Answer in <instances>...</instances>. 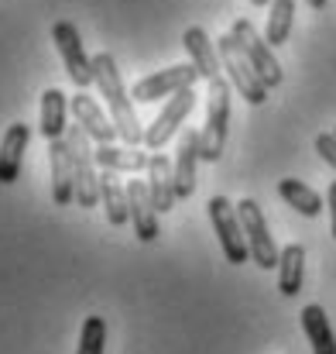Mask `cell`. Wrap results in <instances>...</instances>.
Listing matches in <instances>:
<instances>
[{
	"instance_id": "obj_1",
	"label": "cell",
	"mask_w": 336,
	"mask_h": 354,
	"mask_svg": "<svg viewBox=\"0 0 336 354\" xmlns=\"http://www.w3.org/2000/svg\"><path fill=\"white\" fill-rule=\"evenodd\" d=\"M93 80H97L100 97H103L107 107H110V120H113V127H117V134H120V141L130 145V148L141 145V141H144V127H141V120H137V111H134V104H130V93H127V86H123V76H120L117 59H113L110 52L93 55Z\"/></svg>"
},
{
	"instance_id": "obj_2",
	"label": "cell",
	"mask_w": 336,
	"mask_h": 354,
	"mask_svg": "<svg viewBox=\"0 0 336 354\" xmlns=\"http://www.w3.org/2000/svg\"><path fill=\"white\" fill-rule=\"evenodd\" d=\"M226 127H230V83L224 76L210 80V100H206V124L199 131V148L203 162H220L226 145Z\"/></svg>"
},
{
	"instance_id": "obj_3",
	"label": "cell",
	"mask_w": 336,
	"mask_h": 354,
	"mask_svg": "<svg viewBox=\"0 0 336 354\" xmlns=\"http://www.w3.org/2000/svg\"><path fill=\"white\" fill-rule=\"evenodd\" d=\"M217 52H220V62H224L230 86H233L250 107H261V104L268 100V86L261 83V76H257L254 66L247 62V55H244V48L237 45V38H233V35H220V38H217Z\"/></svg>"
},
{
	"instance_id": "obj_4",
	"label": "cell",
	"mask_w": 336,
	"mask_h": 354,
	"mask_svg": "<svg viewBox=\"0 0 336 354\" xmlns=\"http://www.w3.org/2000/svg\"><path fill=\"white\" fill-rule=\"evenodd\" d=\"M66 141H69L72 169H76V207L90 210L100 203V176H97V155L90 148V134L79 124H69Z\"/></svg>"
},
{
	"instance_id": "obj_5",
	"label": "cell",
	"mask_w": 336,
	"mask_h": 354,
	"mask_svg": "<svg viewBox=\"0 0 336 354\" xmlns=\"http://www.w3.org/2000/svg\"><path fill=\"white\" fill-rule=\"evenodd\" d=\"M237 217H240V224H244V234H247V248H250V261L257 265V268H264V272H271V268H278V258H281V251H278V244H275V237L268 231V221H264V214H261V207H257V200H240L237 203Z\"/></svg>"
},
{
	"instance_id": "obj_6",
	"label": "cell",
	"mask_w": 336,
	"mask_h": 354,
	"mask_svg": "<svg viewBox=\"0 0 336 354\" xmlns=\"http://www.w3.org/2000/svg\"><path fill=\"white\" fill-rule=\"evenodd\" d=\"M230 35L237 38V45L244 48V55H247V62L254 66V73L261 76V83L268 86V90H275L278 83H281V66H278V59H275V52H271V45L257 35V28L247 21V17H237L233 21V28H230Z\"/></svg>"
},
{
	"instance_id": "obj_7",
	"label": "cell",
	"mask_w": 336,
	"mask_h": 354,
	"mask_svg": "<svg viewBox=\"0 0 336 354\" xmlns=\"http://www.w3.org/2000/svg\"><path fill=\"white\" fill-rule=\"evenodd\" d=\"M210 210V221H213V231L220 237V248H224L226 261L230 265H244L250 258V248H247V234H244V224L237 217V207L226 200V196H213L206 203Z\"/></svg>"
},
{
	"instance_id": "obj_8",
	"label": "cell",
	"mask_w": 336,
	"mask_h": 354,
	"mask_svg": "<svg viewBox=\"0 0 336 354\" xmlns=\"http://www.w3.org/2000/svg\"><path fill=\"white\" fill-rule=\"evenodd\" d=\"M52 41H55L59 55H62V66H66L69 80H72L79 90L93 86V83H97V80H93V59H90L86 48H83L79 28H76L72 21H55V28H52Z\"/></svg>"
},
{
	"instance_id": "obj_9",
	"label": "cell",
	"mask_w": 336,
	"mask_h": 354,
	"mask_svg": "<svg viewBox=\"0 0 336 354\" xmlns=\"http://www.w3.org/2000/svg\"><path fill=\"white\" fill-rule=\"evenodd\" d=\"M192 107H196V86L179 90L175 97H168V104L161 107V114L144 127V145H148L151 151H161V148L179 134V127L192 114Z\"/></svg>"
},
{
	"instance_id": "obj_10",
	"label": "cell",
	"mask_w": 336,
	"mask_h": 354,
	"mask_svg": "<svg viewBox=\"0 0 336 354\" xmlns=\"http://www.w3.org/2000/svg\"><path fill=\"white\" fill-rule=\"evenodd\" d=\"M196 80H203V76H199V69H196L192 62L168 66V69H161V73H151V76L137 80V83H134V90H130V97H134V100H141V104H151V100L175 97L179 90L196 86Z\"/></svg>"
},
{
	"instance_id": "obj_11",
	"label": "cell",
	"mask_w": 336,
	"mask_h": 354,
	"mask_svg": "<svg viewBox=\"0 0 336 354\" xmlns=\"http://www.w3.org/2000/svg\"><path fill=\"white\" fill-rule=\"evenodd\" d=\"M48 172H52V200L55 207H69L76 200V169H72V151L69 141H48Z\"/></svg>"
},
{
	"instance_id": "obj_12",
	"label": "cell",
	"mask_w": 336,
	"mask_h": 354,
	"mask_svg": "<svg viewBox=\"0 0 336 354\" xmlns=\"http://www.w3.org/2000/svg\"><path fill=\"white\" fill-rule=\"evenodd\" d=\"M203 162V148H199V131L186 127L179 134V148H175V193L179 200H189L196 193V165Z\"/></svg>"
},
{
	"instance_id": "obj_13",
	"label": "cell",
	"mask_w": 336,
	"mask_h": 354,
	"mask_svg": "<svg viewBox=\"0 0 336 354\" xmlns=\"http://www.w3.org/2000/svg\"><path fill=\"white\" fill-rule=\"evenodd\" d=\"M69 111L76 114V124L90 134V141H97V145H113L120 134H117V127H113V120L103 114V107L90 97V93H76L72 100H69Z\"/></svg>"
},
{
	"instance_id": "obj_14",
	"label": "cell",
	"mask_w": 336,
	"mask_h": 354,
	"mask_svg": "<svg viewBox=\"0 0 336 354\" xmlns=\"http://www.w3.org/2000/svg\"><path fill=\"white\" fill-rule=\"evenodd\" d=\"M127 200H130V227H134V234L141 244H151V241H158V210H155V203H151V193H148V183H137V179H130V186H127Z\"/></svg>"
},
{
	"instance_id": "obj_15",
	"label": "cell",
	"mask_w": 336,
	"mask_h": 354,
	"mask_svg": "<svg viewBox=\"0 0 336 354\" xmlns=\"http://www.w3.org/2000/svg\"><path fill=\"white\" fill-rule=\"evenodd\" d=\"M182 48L189 52V62L199 69V76H203L206 83L220 76L224 62H220V52H217V45L210 41L206 28H199V24L186 28V35H182Z\"/></svg>"
},
{
	"instance_id": "obj_16",
	"label": "cell",
	"mask_w": 336,
	"mask_h": 354,
	"mask_svg": "<svg viewBox=\"0 0 336 354\" xmlns=\"http://www.w3.org/2000/svg\"><path fill=\"white\" fill-rule=\"evenodd\" d=\"M148 193H151V203H155V210L158 214H168L172 207H175V200H179V193H175V169H172V162L161 155V151H155L151 155V162H148Z\"/></svg>"
},
{
	"instance_id": "obj_17",
	"label": "cell",
	"mask_w": 336,
	"mask_h": 354,
	"mask_svg": "<svg viewBox=\"0 0 336 354\" xmlns=\"http://www.w3.org/2000/svg\"><path fill=\"white\" fill-rule=\"evenodd\" d=\"M28 138H31V127L28 124H10L3 131V138H0V186H10L21 176Z\"/></svg>"
},
{
	"instance_id": "obj_18",
	"label": "cell",
	"mask_w": 336,
	"mask_h": 354,
	"mask_svg": "<svg viewBox=\"0 0 336 354\" xmlns=\"http://www.w3.org/2000/svg\"><path fill=\"white\" fill-rule=\"evenodd\" d=\"M93 155H97V165L107 172H148V162H151V155H144L130 145H117V141L97 145Z\"/></svg>"
},
{
	"instance_id": "obj_19",
	"label": "cell",
	"mask_w": 336,
	"mask_h": 354,
	"mask_svg": "<svg viewBox=\"0 0 336 354\" xmlns=\"http://www.w3.org/2000/svg\"><path fill=\"white\" fill-rule=\"evenodd\" d=\"M66 114H69V100H66V93L55 90V86L45 90V93H41V120H38V131H41L45 141H59V138H66V131H69Z\"/></svg>"
},
{
	"instance_id": "obj_20",
	"label": "cell",
	"mask_w": 336,
	"mask_h": 354,
	"mask_svg": "<svg viewBox=\"0 0 336 354\" xmlns=\"http://www.w3.org/2000/svg\"><path fill=\"white\" fill-rule=\"evenodd\" d=\"M302 330L313 344V354H336V334L330 327V317L319 303H309L302 310Z\"/></svg>"
},
{
	"instance_id": "obj_21",
	"label": "cell",
	"mask_w": 336,
	"mask_h": 354,
	"mask_svg": "<svg viewBox=\"0 0 336 354\" xmlns=\"http://www.w3.org/2000/svg\"><path fill=\"white\" fill-rule=\"evenodd\" d=\"M302 275H306V248L302 244H285L278 258V289L281 296H299L302 292Z\"/></svg>"
},
{
	"instance_id": "obj_22",
	"label": "cell",
	"mask_w": 336,
	"mask_h": 354,
	"mask_svg": "<svg viewBox=\"0 0 336 354\" xmlns=\"http://www.w3.org/2000/svg\"><path fill=\"white\" fill-rule=\"evenodd\" d=\"M100 203H103V214L113 227H123L130 221V200H127V186H120L113 179V172L103 169L100 176Z\"/></svg>"
},
{
	"instance_id": "obj_23",
	"label": "cell",
	"mask_w": 336,
	"mask_h": 354,
	"mask_svg": "<svg viewBox=\"0 0 336 354\" xmlns=\"http://www.w3.org/2000/svg\"><path fill=\"white\" fill-rule=\"evenodd\" d=\"M278 196H281L292 210H299L302 217H319V214H323V196H319L313 186H306L302 179H281V183H278Z\"/></svg>"
},
{
	"instance_id": "obj_24",
	"label": "cell",
	"mask_w": 336,
	"mask_h": 354,
	"mask_svg": "<svg viewBox=\"0 0 336 354\" xmlns=\"http://www.w3.org/2000/svg\"><path fill=\"white\" fill-rule=\"evenodd\" d=\"M292 24H295V0H271L268 7V31H264V41L271 48L285 45L288 35H292Z\"/></svg>"
},
{
	"instance_id": "obj_25",
	"label": "cell",
	"mask_w": 336,
	"mask_h": 354,
	"mask_svg": "<svg viewBox=\"0 0 336 354\" xmlns=\"http://www.w3.org/2000/svg\"><path fill=\"white\" fill-rule=\"evenodd\" d=\"M103 348H107V324H103V317H86L83 330H79L76 354H103Z\"/></svg>"
},
{
	"instance_id": "obj_26",
	"label": "cell",
	"mask_w": 336,
	"mask_h": 354,
	"mask_svg": "<svg viewBox=\"0 0 336 354\" xmlns=\"http://www.w3.org/2000/svg\"><path fill=\"white\" fill-rule=\"evenodd\" d=\"M316 151H319V158L330 165L336 172V131H323V134H316Z\"/></svg>"
},
{
	"instance_id": "obj_27",
	"label": "cell",
	"mask_w": 336,
	"mask_h": 354,
	"mask_svg": "<svg viewBox=\"0 0 336 354\" xmlns=\"http://www.w3.org/2000/svg\"><path fill=\"white\" fill-rule=\"evenodd\" d=\"M326 203H330V234L336 237V179L330 183V193H326Z\"/></svg>"
},
{
	"instance_id": "obj_28",
	"label": "cell",
	"mask_w": 336,
	"mask_h": 354,
	"mask_svg": "<svg viewBox=\"0 0 336 354\" xmlns=\"http://www.w3.org/2000/svg\"><path fill=\"white\" fill-rule=\"evenodd\" d=\"M306 3H309V7H313V10H323V7H326V3H330V0H306Z\"/></svg>"
},
{
	"instance_id": "obj_29",
	"label": "cell",
	"mask_w": 336,
	"mask_h": 354,
	"mask_svg": "<svg viewBox=\"0 0 336 354\" xmlns=\"http://www.w3.org/2000/svg\"><path fill=\"white\" fill-rule=\"evenodd\" d=\"M254 7H271V0H250Z\"/></svg>"
}]
</instances>
